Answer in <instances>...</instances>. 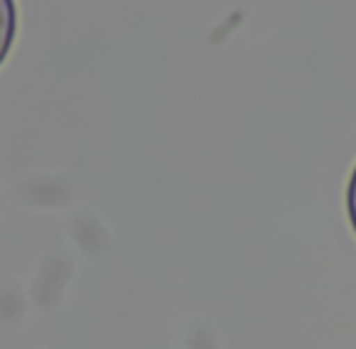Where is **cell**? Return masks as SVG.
<instances>
[{"mask_svg": "<svg viewBox=\"0 0 356 349\" xmlns=\"http://www.w3.org/2000/svg\"><path fill=\"white\" fill-rule=\"evenodd\" d=\"M17 32V8L15 0H0V63L5 61Z\"/></svg>", "mask_w": 356, "mask_h": 349, "instance_id": "6da1fadb", "label": "cell"}, {"mask_svg": "<svg viewBox=\"0 0 356 349\" xmlns=\"http://www.w3.org/2000/svg\"><path fill=\"white\" fill-rule=\"evenodd\" d=\"M347 211H349V221H352V228L356 233V168L349 177V184H347Z\"/></svg>", "mask_w": 356, "mask_h": 349, "instance_id": "7a4b0ae2", "label": "cell"}]
</instances>
